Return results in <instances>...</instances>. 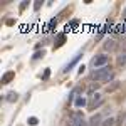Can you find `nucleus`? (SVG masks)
I'll list each match as a JSON object with an SVG mask.
<instances>
[{
    "label": "nucleus",
    "mask_w": 126,
    "mask_h": 126,
    "mask_svg": "<svg viewBox=\"0 0 126 126\" xmlns=\"http://www.w3.org/2000/svg\"><path fill=\"white\" fill-rule=\"evenodd\" d=\"M113 76H114V72L111 71V67L106 66V67H101V69H97V71H94L91 74V79H96V81H111Z\"/></svg>",
    "instance_id": "1"
},
{
    "label": "nucleus",
    "mask_w": 126,
    "mask_h": 126,
    "mask_svg": "<svg viewBox=\"0 0 126 126\" xmlns=\"http://www.w3.org/2000/svg\"><path fill=\"white\" fill-rule=\"evenodd\" d=\"M109 62V57L108 56H97L91 61V64H93V67H99V66H104L106 67V64Z\"/></svg>",
    "instance_id": "2"
},
{
    "label": "nucleus",
    "mask_w": 126,
    "mask_h": 126,
    "mask_svg": "<svg viewBox=\"0 0 126 126\" xmlns=\"http://www.w3.org/2000/svg\"><path fill=\"white\" fill-rule=\"evenodd\" d=\"M82 119H84V118H82V113H74V114H72V116L69 118V123H67V126H78L79 123H81V121H82Z\"/></svg>",
    "instance_id": "3"
},
{
    "label": "nucleus",
    "mask_w": 126,
    "mask_h": 126,
    "mask_svg": "<svg viewBox=\"0 0 126 126\" xmlns=\"http://www.w3.org/2000/svg\"><path fill=\"white\" fill-rule=\"evenodd\" d=\"M101 104H103V99H101V96H99V94H94V96H93V99L89 101L87 108H89V109H96V108L101 106Z\"/></svg>",
    "instance_id": "4"
},
{
    "label": "nucleus",
    "mask_w": 126,
    "mask_h": 126,
    "mask_svg": "<svg viewBox=\"0 0 126 126\" xmlns=\"http://www.w3.org/2000/svg\"><path fill=\"white\" fill-rule=\"evenodd\" d=\"M104 49L109 50V52H113V50H116V49H118V42L114 39H109L106 44H104Z\"/></svg>",
    "instance_id": "5"
},
{
    "label": "nucleus",
    "mask_w": 126,
    "mask_h": 126,
    "mask_svg": "<svg viewBox=\"0 0 126 126\" xmlns=\"http://www.w3.org/2000/svg\"><path fill=\"white\" fill-rule=\"evenodd\" d=\"M14 76H15V74H14L12 71H10V72H5V74L2 76V84H9L10 81L14 79Z\"/></svg>",
    "instance_id": "6"
},
{
    "label": "nucleus",
    "mask_w": 126,
    "mask_h": 126,
    "mask_svg": "<svg viewBox=\"0 0 126 126\" xmlns=\"http://www.w3.org/2000/svg\"><path fill=\"white\" fill-rule=\"evenodd\" d=\"M64 42H66V34H59V35H57V39H56V44H54V49L61 47V46H62Z\"/></svg>",
    "instance_id": "7"
},
{
    "label": "nucleus",
    "mask_w": 126,
    "mask_h": 126,
    "mask_svg": "<svg viewBox=\"0 0 126 126\" xmlns=\"http://www.w3.org/2000/svg\"><path fill=\"white\" fill-rule=\"evenodd\" d=\"M81 57H82V54H78V56H76V57H74V59H72V61H71V62H69V64H67V66L64 67V72H67L69 69L72 67V66H74V64H76V62H78V61H79V59H81Z\"/></svg>",
    "instance_id": "8"
},
{
    "label": "nucleus",
    "mask_w": 126,
    "mask_h": 126,
    "mask_svg": "<svg viewBox=\"0 0 126 126\" xmlns=\"http://www.w3.org/2000/svg\"><path fill=\"white\" fill-rule=\"evenodd\" d=\"M99 121H101V116H99V114H96V116H93L91 119H89L87 126H96V125H99Z\"/></svg>",
    "instance_id": "9"
},
{
    "label": "nucleus",
    "mask_w": 126,
    "mask_h": 126,
    "mask_svg": "<svg viewBox=\"0 0 126 126\" xmlns=\"http://www.w3.org/2000/svg\"><path fill=\"white\" fill-rule=\"evenodd\" d=\"M17 99H19V94H17V93H14V91L7 94V101H9V103H15Z\"/></svg>",
    "instance_id": "10"
},
{
    "label": "nucleus",
    "mask_w": 126,
    "mask_h": 126,
    "mask_svg": "<svg viewBox=\"0 0 126 126\" xmlns=\"http://www.w3.org/2000/svg\"><path fill=\"white\" fill-rule=\"evenodd\" d=\"M118 66H126V52L118 56Z\"/></svg>",
    "instance_id": "11"
},
{
    "label": "nucleus",
    "mask_w": 126,
    "mask_h": 126,
    "mask_svg": "<svg viewBox=\"0 0 126 126\" xmlns=\"http://www.w3.org/2000/svg\"><path fill=\"white\" fill-rule=\"evenodd\" d=\"M78 25H79V20H71L67 24V30H74Z\"/></svg>",
    "instance_id": "12"
},
{
    "label": "nucleus",
    "mask_w": 126,
    "mask_h": 126,
    "mask_svg": "<svg viewBox=\"0 0 126 126\" xmlns=\"http://www.w3.org/2000/svg\"><path fill=\"white\" fill-rule=\"evenodd\" d=\"M74 104H76L78 108H82V106H86V99H84V97H78Z\"/></svg>",
    "instance_id": "13"
},
{
    "label": "nucleus",
    "mask_w": 126,
    "mask_h": 126,
    "mask_svg": "<svg viewBox=\"0 0 126 126\" xmlns=\"http://www.w3.org/2000/svg\"><path fill=\"white\" fill-rule=\"evenodd\" d=\"M56 25H57V19H52L50 22H49V25H47V30H52Z\"/></svg>",
    "instance_id": "14"
},
{
    "label": "nucleus",
    "mask_w": 126,
    "mask_h": 126,
    "mask_svg": "<svg viewBox=\"0 0 126 126\" xmlns=\"http://www.w3.org/2000/svg\"><path fill=\"white\" fill-rule=\"evenodd\" d=\"M27 123H29L30 126H35L37 123H39V121H37V118H34V116H32V118H29V121H27Z\"/></svg>",
    "instance_id": "15"
},
{
    "label": "nucleus",
    "mask_w": 126,
    "mask_h": 126,
    "mask_svg": "<svg viewBox=\"0 0 126 126\" xmlns=\"http://www.w3.org/2000/svg\"><path fill=\"white\" fill-rule=\"evenodd\" d=\"M113 123H114V118H109V119H106L103 123V126H113Z\"/></svg>",
    "instance_id": "16"
},
{
    "label": "nucleus",
    "mask_w": 126,
    "mask_h": 126,
    "mask_svg": "<svg viewBox=\"0 0 126 126\" xmlns=\"http://www.w3.org/2000/svg\"><path fill=\"white\" fill-rule=\"evenodd\" d=\"M49 76H50V71H49V69H46V71H44V76H42V79H44V81H47Z\"/></svg>",
    "instance_id": "17"
},
{
    "label": "nucleus",
    "mask_w": 126,
    "mask_h": 126,
    "mask_svg": "<svg viewBox=\"0 0 126 126\" xmlns=\"http://www.w3.org/2000/svg\"><path fill=\"white\" fill-rule=\"evenodd\" d=\"M42 56H44V50H42V52H35V54H34V59H39V57H42Z\"/></svg>",
    "instance_id": "18"
},
{
    "label": "nucleus",
    "mask_w": 126,
    "mask_h": 126,
    "mask_svg": "<svg viewBox=\"0 0 126 126\" xmlns=\"http://www.w3.org/2000/svg\"><path fill=\"white\" fill-rule=\"evenodd\" d=\"M40 5H42V2H35V3H34V9L39 10V9H40Z\"/></svg>",
    "instance_id": "19"
},
{
    "label": "nucleus",
    "mask_w": 126,
    "mask_h": 126,
    "mask_svg": "<svg viewBox=\"0 0 126 126\" xmlns=\"http://www.w3.org/2000/svg\"><path fill=\"white\" fill-rule=\"evenodd\" d=\"M123 119H125V114L121 113V114H119V121H123ZM114 126H121V123H116V125H114Z\"/></svg>",
    "instance_id": "20"
},
{
    "label": "nucleus",
    "mask_w": 126,
    "mask_h": 126,
    "mask_svg": "<svg viewBox=\"0 0 126 126\" xmlns=\"http://www.w3.org/2000/svg\"><path fill=\"white\" fill-rule=\"evenodd\" d=\"M94 89H97V84H96V86H91V87H89V93H94Z\"/></svg>",
    "instance_id": "21"
},
{
    "label": "nucleus",
    "mask_w": 126,
    "mask_h": 126,
    "mask_svg": "<svg viewBox=\"0 0 126 126\" xmlns=\"http://www.w3.org/2000/svg\"><path fill=\"white\" fill-rule=\"evenodd\" d=\"M121 47H125V49H126V39L121 40Z\"/></svg>",
    "instance_id": "22"
},
{
    "label": "nucleus",
    "mask_w": 126,
    "mask_h": 126,
    "mask_svg": "<svg viewBox=\"0 0 126 126\" xmlns=\"http://www.w3.org/2000/svg\"><path fill=\"white\" fill-rule=\"evenodd\" d=\"M78 126H87V123H86V121H84V119H82V121H81V123H79Z\"/></svg>",
    "instance_id": "23"
},
{
    "label": "nucleus",
    "mask_w": 126,
    "mask_h": 126,
    "mask_svg": "<svg viewBox=\"0 0 126 126\" xmlns=\"http://www.w3.org/2000/svg\"><path fill=\"white\" fill-rule=\"evenodd\" d=\"M123 17H125V20H126V9H125V12H123Z\"/></svg>",
    "instance_id": "24"
}]
</instances>
